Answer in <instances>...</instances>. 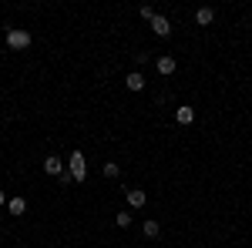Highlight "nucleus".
Returning a JSON list of instances; mask_svg holds the SVG:
<instances>
[{
	"label": "nucleus",
	"mask_w": 252,
	"mask_h": 248,
	"mask_svg": "<svg viewBox=\"0 0 252 248\" xmlns=\"http://www.w3.org/2000/svg\"><path fill=\"white\" fill-rule=\"evenodd\" d=\"M7 47H14V51L31 47V30H24V27H7Z\"/></svg>",
	"instance_id": "obj_1"
},
{
	"label": "nucleus",
	"mask_w": 252,
	"mask_h": 248,
	"mask_svg": "<svg viewBox=\"0 0 252 248\" xmlns=\"http://www.w3.org/2000/svg\"><path fill=\"white\" fill-rule=\"evenodd\" d=\"M67 165H71V178H74V181H84V178H88V161H84V154H81V151L71 154Z\"/></svg>",
	"instance_id": "obj_2"
},
{
	"label": "nucleus",
	"mask_w": 252,
	"mask_h": 248,
	"mask_svg": "<svg viewBox=\"0 0 252 248\" xmlns=\"http://www.w3.org/2000/svg\"><path fill=\"white\" fill-rule=\"evenodd\" d=\"M44 171H47V174H54V178H58V174H64V161H61L58 154H51V158H44Z\"/></svg>",
	"instance_id": "obj_3"
},
{
	"label": "nucleus",
	"mask_w": 252,
	"mask_h": 248,
	"mask_svg": "<svg viewBox=\"0 0 252 248\" xmlns=\"http://www.w3.org/2000/svg\"><path fill=\"white\" fill-rule=\"evenodd\" d=\"M175 67H178V60L172 57V54H161V57H158V74H175Z\"/></svg>",
	"instance_id": "obj_4"
},
{
	"label": "nucleus",
	"mask_w": 252,
	"mask_h": 248,
	"mask_svg": "<svg viewBox=\"0 0 252 248\" xmlns=\"http://www.w3.org/2000/svg\"><path fill=\"white\" fill-rule=\"evenodd\" d=\"M145 201H148L145 188H128V205L131 208H145Z\"/></svg>",
	"instance_id": "obj_5"
},
{
	"label": "nucleus",
	"mask_w": 252,
	"mask_h": 248,
	"mask_svg": "<svg viewBox=\"0 0 252 248\" xmlns=\"http://www.w3.org/2000/svg\"><path fill=\"white\" fill-rule=\"evenodd\" d=\"M152 30H155L158 37H172V24L165 17H158V14H155V20H152Z\"/></svg>",
	"instance_id": "obj_6"
},
{
	"label": "nucleus",
	"mask_w": 252,
	"mask_h": 248,
	"mask_svg": "<svg viewBox=\"0 0 252 248\" xmlns=\"http://www.w3.org/2000/svg\"><path fill=\"white\" fill-rule=\"evenodd\" d=\"M125 84H128V91H145V74L141 71H131V74L125 77Z\"/></svg>",
	"instance_id": "obj_7"
},
{
	"label": "nucleus",
	"mask_w": 252,
	"mask_h": 248,
	"mask_svg": "<svg viewBox=\"0 0 252 248\" xmlns=\"http://www.w3.org/2000/svg\"><path fill=\"white\" fill-rule=\"evenodd\" d=\"M212 20H215V10H212V7H198V10H195V24H202V27H209Z\"/></svg>",
	"instance_id": "obj_8"
},
{
	"label": "nucleus",
	"mask_w": 252,
	"mask_h": 248,
	"mask_svg": "<svg viewBox=\"0 0 252 248\" xmlns=\"http://www.w3.org/2000/svg\"><path fill=\"white\" fill-rule=\"evenodd\" d=\"M175 121H178V124H192L195 111H192V108H178V111H175Z\"/></svg>",
	"instance_id": "obj_9"
},
{
	"label": "nucleus",
	"mask_w": 252,
	"mask_h": 248,
	"mask_svg": "<svg viewBox=\"0 0 252 248\" xmlns=\"http://www.w3.org/2000/svg\"><path fill=\"white\" fill-rule=\"evenodd\" d=\"M7 208H10V215H24V211H27V201H24V198H10Z\"/></svg>",
	"instance_id": "obj_10"
},
{
	"label": "nucleus",
	"mask_w": 252,
	"mask_h": 248,
	"mask_svg": "<svg viewBox=\"0 0 252 248\" xmlns=\"http://www.w3.org/2000/svg\"><path fill=\"white\" fill-rule=\"evenodd\" d=\"M101 171H104V178H118V174H121V165H118V161H104Z\"/></svg>",
	"instance_id": "obj_11"
},
{
	"label": "nucleus",
	"mask_w": 252,
	"mask_h": 248,
	"mask_svg": "<svg viewBox=\"0 0 252 248\" xmlns=\"http://www.w3.org/2000/svg\"><path fill=\"white\" fill-rule=\"evenodd\" d=\"M158 231H161V225L148 218V221H145V238H158Z\"/></svg>",
	"instance_id": "obj_12"
},
{
	"label": "nucleus",
	"mask_w": 252,
	"mask_h": 248,
	"mask_svg": "<svg viewBox=\"0 0 252 248\" xmlns=\"http://www.w3.org/2000/svg\"><path fill=\"white\" fill-rule=\"evenodd\" d=\"M138 14H141V20H148V24H152V20H155V7H148V3H145V7H138Z\"/></svg>",
	"instance_id": "obj_13"
},
{
	"label": "nucleus",
	"mask_w": 252,
	"mask_h": 248,
	"mask_svg": "<svg viewBox=\"0 0 252 248\" xmlns=\"http://www.w3.org/2000/svg\"><path fill=\"white\" fill-rule=\"evenodd\" d=\"M131 225V215L128 211H118V228H128Z\"/></svg>",
	"instance_id": "obj_14"
},
{
	"label": "nucleus",
	"mask_w": 252,
	"mask_h": 248,
	"mask_svg": "<svg viewBox=\"0 0 252 248\" xmlns=\"http://www.w3.org/2000/svg\"><path fill=\"white\" fill-rule=\"evenodd\" d=\"M0 205H7V194H3V191H0Z\"/></svg>",
	"instance_id": "obj_15"
}]
</instances>
